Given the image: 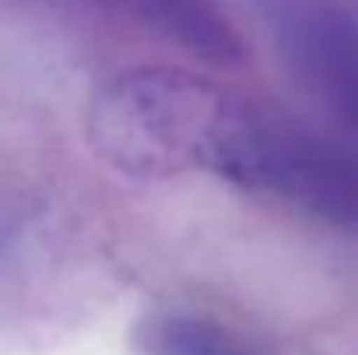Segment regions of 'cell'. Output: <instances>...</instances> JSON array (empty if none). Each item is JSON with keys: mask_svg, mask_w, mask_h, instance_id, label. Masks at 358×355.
Instances as JSON below:
<instances>
[{"mask_svg": "<svg viewBox=\"0 0 358 355\" xmlns=\"http://www.w3.org/2000/svg\"><path fill=\"white\" fill-rule=\"evenodd\" d=\"M92 145L129 176L185 170L330 226L358 230V151L271 101L167 66L113 73L88 107Z\"/></svg>", "mask_w": 358, "mask_h": 355, "instance_id": "1", "label": "cell"}, {"mask_svg": "<svg viewBox=\"0 0 358 355\" xmlns=\"http://www.w3.org/2000/svg\"><path fill=\"white\" fill-rule=\"evenodd\" d=\"M273 31L299 79L358 132V19L334 0H280Z\"/></svg>", "mask_w": 358, "mask_h": 355, "instance_id": "2", "label": "cell"}, {"mask_svg": "<svg viewBox=\"0 0 358 355\" xmlns=\"http://www.w3.org/2000/svg\"><path fill=\"white\" fill-rule=\"evenodd\" d=\"M173 41L208 63H239L242 41L214 0H82Z\"/></svg>", "mask_w": 358, "mask_h": 355, "instance_id": "3", "label": "cell"}, {"mask_svg": "<svg viewBox=\"0 0 358 355\" xmlns=\"http://www.w3.org/2000/svg\"><path fill=\"white\" fill-rule=\"evenodd\" d=\"M138 355H271L258 340L214 318L185 312H157L136 327Z\"/></svg>", "mask_w": 358, "mask_h": 355, "instance_id": "4", "label": "cell"}]
</instances>
